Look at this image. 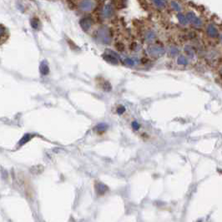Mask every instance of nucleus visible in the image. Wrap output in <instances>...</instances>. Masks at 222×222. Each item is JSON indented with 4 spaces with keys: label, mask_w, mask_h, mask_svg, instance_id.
<instances>
[{
    "label": "nucleus",
    "mask_w": 222,
    "mask_h": 222,
    "mask_svg": "<svg viewBox=\"0 0 222 222\" xmlns=\"http://www.w3.org/2000/svg\"><path fill=\"white\" fill-rule=\"evenodd\" d=\"M147 53L153 58H160L164 55L165 50L164 48L158 45H150L147 48Z\"/></svg>",
    "instance_id": "obj_1"
},
{
    "label": "nucleus",
    "mask_w": 222,
    "mask_h": 222,
    "mask_svg": "<svg viewBox=\"0 0 222 222\" xmlns=\"http://www.w3.org/2000/svg\"><path fill=\"white\" fill-rule=\"evenodd\" d=\"M98 35H99V38L101 42H103L104 44H109L110 42V34L106 28H100L98 33Z\"/></svg>",
    "instance_id": "obj_2"
},
{
    "label": "nucleus",
    "mask_w": 222,
    "mask_h": 222,
    "mask_svg": "<svg viewBox=\"0 0 222 222\" xmlns=\"http://www.w3.org/2000/svg\"><path fill=\"white\" fill-rule=\"evenodd\" d=\"M187 20L190 23V24H192L194 25V26H196V27H200L201 25H202V22H201V20L198 18L197 16L194 13L192 12H190L187 13Z\"/></svg>",
    "instance_id": "obj_3"
},
{
    "label": "nucleus",
    "mask_w": 222,
    "mask_h": 222,
    "mask_svg": "<svg viewBox=\"0 0 222 222\" xmlns=\"http://www.w3.org/2000/svg\"><path fill=\"white\" fill-rule=\"evenodd\" d=\"M79 24L81 26V28L85 30L88 31L93 25V19L89 17H85L83 18L80 21H79Z\"/></svg>",
    "instance_id": "obj_4"
},
{
    "label": "nucleus",
    "mask_w": 222,
    "mask_h": 222,
    "mask_svg": "<svg viewBox=\"0 0 222 222\" xmlns=\"http://www.w3.org/2000/svg\"><path fill=\"white\" fill-rule=\"evenodd\" d=\"M95 190H96V193L99 195V196H103L106 193V191L108 190V187L104 184L101 183V182H96L95 183Z\"/></svg>",
    "instance_id": "obj_5"
},
{
    "label": "nucleus",
    "mask_w": 222,
    "mask_h": 222,
    "mask_svg": "<svg viewBox=\"0 0 222 222\" xmlns=\"http://www.w3.org/2000/svg\"><path fill=\"white\" fill-rule=\"evenodd\" d=\"M9 36L8 29L3 26L0 25V44H3Z\"/></svg>",
    "instance_id": "obj_6"
},
{
    "label": "nucleus",
    "mask_w": 222,
    "mask_h": 222,
    "mask_svg": "<svg viewBox=\"0 0 222 222\" xmlns=\"http://www.w3.org/2000/svg\"><path fill=\"white\" fill-rule=\"evenodd\" d=\"M79 7L83 10V11H89L92 9L93 8V4L94 3L92 1H80Z\"/></svg>",
    "instance_id": "obj_7"
},
{
    "label": "nucleus",
    "mask_w": 222,
    "mask_h": 222,
    "mask_svg": "<svg viewBox=\"0 0 222 222\" xmlns=\"http://www.w3.org/2000/svg\"><path fill=\"white\" fill-rule=\"evenodd\" d=\"M206 31H207L208 35L211 38H216L218 36V34H219L217 28H216L214 25L212 24H209L207 26Z\"/></svg>",
    "instance_id": "obj_8"
},
{
    "label": "nucleus",
    "mask_w": 222,
    "mask_h": 222,
    "mask_svg": "<svg viewBox=\"0 0 222 222\" xmlns=\"http://www.w3.org/2000/svg\"><path fill=\"white\" fill-rule=\"evenodd\" d=\"M103 57H104V59L106 61L110 62V63H113V64H117L118 63V59L115 57V55H113L111 54H105L103 55Z\"/></svg>",
    "instance_id": "obj_9"
},
{
    "label": "nucleus",
    "mask_w": 222,
    "mask_h": 222,
    "mask_svg": "<svg viewBox=\"0 0 222 222\" xmlns=\"http://www.w3.org/2000/svg\"><path fill=\"white\" fill-rule=\"evenodd\" d=\"M114 13V9L111 5H105L103 9V14L105 18H110Z\"/></svg>",
    "instance_id": "obj_10"
},
{
    "label": "nucleus",
    "mask_w": 222,
    "mask_h": 222,
    "mask_svg": "<svg viewBox=\"0 0 222 222\" xmlns=\"http://www.w3.org/2000/svg\"><path fill=\"white\" fill-rule=\"evenodd\" d=\"M39 70H40V73L44 75H46V74H49L50 72V69H49V66L47 64V63L45 61L42 62L40 66H39Z\"/></svg>",
    "instance_id": "obj_11"
},
{
    "label": "nucleus",
    "mask_w": 222,
    "mask_h": 222,
    "mask_svg": "<svg viewBox=\"0 0 222 222\" xmlns=\"http://www.w3.org/2000/svg\"><path fill=\"white\" fill-rule=\"evenodd\" d=\"M155 37H156L155 33L154 31H152V30H149V31H147V32L145 33V40L148 41V42L154 41Z\"/></svg>",
    "instance_id": "obj_12"
},
{
    "label": "nucleus",
    "mask_w": 222,
    "mask_h": 222,
    "mask_svg": "<svg viewBox=\"0 0 222 222\" xmlns=\"http://www.w3.org/2000/svg\"><path fill=\"white\" fill-rule=\"evenodd\" d=\"M177 63L180 64V65H182V66H186L189 63V61L184 55H180L177 59Z\"/></svg>",
    "instance_id": "obj_13"
},
{
    "label": "nucleus",
    "mask_w": 222,
    "mask_h": 222,
    "mask_svg": "<svg viewBox=\"0 0 222 222\" xmlns=\"http://www.w3.org/2000/svg\"><path fill=\"white\" fill-rule=\"evenodd\" d=\"M107 128H108L107 124H99L98 125H96L95 130L98 133H103V132H104L107 130Z\"/></svg>",
    "instance_id": "obj_14"
},
{
    "label": "nucleus",
    "mask_w": 222,
    "mask_h": 222,
    "mask_svg": "<svg viewBox=\"0 0 222 222\" xmlns=\"http://www.w3.org/2000/svg\"><path fill=\"white\" fill-rule=\"evenodd\" d=\"M177 18H178V19L180 20V22L183 25H186L187 24H188L187 18L185 17V15H184L182 13H179L177 14Z\"/></svg>",
    "instance_id": "obj_15"
},
{
    "label": "nucleus",
    "mask_w": 222,
    "mask_h": 222,
    "mask_svg": "<svg viewBox=\"0 0 222 222\" xmlns=\"http://www.w3.org/2000/svg\"><path fill=\"white\" fill-rule=\"evenodd\" d=\"M178 54H179V50H178L177 47H175V46L170 47V49H169V54H170V56H172V57L176 56Z\"/></svg>",
    "instance_id": "obj_16"
},
{
    "label": "nucleus",
    "mask_w": 222,
    "mask_h": 222,
    "mask_svg": "<svg viewBox=\"0 0 222 222\" xmlns=\"http://www.w3.org/2000/svg\"><path fill=\"white\" fill-rule=\"evenodd\" d=\"M185 51L186 52V54H187V55H188L189 57H194V55H195V51L192 49L191 46H186L185 48Z\"/></svg>",
    "instance_id": "obj_17"
},
{
    "label": "nucleus",
    "mask_w": 222,
    "mask_h": 222,
    "mask_svg": "<svg viewBox=\"0 0 222 222\" xmlns=\"http://www.w3.org/2000/svg\"><path fill=\"white\" fill-rule=\"evenodd\" d=\"M33 136L31 135H29V134H27V135H25L21 139H20V141H19V145H24L26 142H28L29 139H31V138H32Z\"/></svg>",
    "instance_id": "obj_18"
},
{
    "label": "nucleus",
    "mask_w": 222,
    "mask_h": 222,
    "mask_svg": "<svg viewBox=\"0 0 222 222\" xmlns=\"http://www.w3.org/2000/svg\"><path fill=\"white\" fill-rule=\"evenodd\" d=\"M152 3L156 6V8H159V9H163V8H165V3H166L165 1H158V0H156V1H153Z\"/></svg>",
    "instance_id": "obj_19"
},
{
    "label": "nucleus",
    "mask_w": 222,
    "mask_h": 222,
    "mask_svg": "<svg viewBox=\"0 0 222 222\" xmlns=\"http://www.w3.org/2000/svg\"><path fill=\"white\" fill-rule=\"evenodd\" d=\"M170 4H171V6H172V8L175 10V11H177V12H179V11H180L181 10V7L178 4V3L177 2H170Z\"/></svg>",
    "instance_id": "obj_20"
},
{
    "label": "nucleus",
    "mask_w": 222,
    "mask_h": 222,
    "mask_svg": "<svg viewBox=\"0 0 222 222\" xmlns=\"http://www.w3.org/2000/svg\"><path fill=\"white\" fill-rule=\"evenodd\" d=\"M31 25L34 28H38L39 26V21L37 18H32L31 19Z\"/></svg>",
    "instance_id": "obj_21"
},
{
    "label": "nucleus",
    "mask_w": 222,
    "mask_h": 222,
    "mask_svg": "<svg viewBox=\"0 0 222 222\" xmlns=\"http://www.w3.org/2000/svg\"><path fill=\"white\" fill-rule=\"evenodd\" d=\"M124 62L125 64H127V65H129V66H133V65L135 64V62L133 61L132 59H125Z\"/></svg>",
    "instance_id": "obj_22"
},
{
    "label": "nucleus",
    "mask_w": 222,
    "mask_h": 222,
    "mask_svg": "<svg viewBox=\"0 0 222 222\" xmlns=\"http://www.w3.org/2000/svg\"><path fill=\"white\" fill-rule=\"evenodd\" d=\"M132 125H133V128L135 129V130H138L139 128V124L137 123V122H133V124H132Z\"/></svg>",
    "instance_id": "obj_23"
},
{
    "label": "nucleus",
    "mask_w": 222,
    "mask_h": 222,
    "mask_svg": "<svg viewBox=\"0 0 222 222\" xmlns=\"http://www.w3.org/2000/svg\"><path fill=\"white\" fill-rule=\"evenodd\" d=\"M124 111V108L123 106H120V108L118 109V110H117V112H118L119 114H122Z\"/></svg>",
    "instance_id": "obj_24"
},
{
    "label": "nucleus",
    "mask_w": 222,
    "mask_h": 222,
    "mask_svg": "<svg viewBox=\"0 0 222 222\" xmlns=\"http://www.w3.org/2000/svg\"><path fill=\"white\" fill-rule=\"evenodd\" d=\"M221 44H222V35L221 36Z\"/></svg>",
    "instance_id": "obj_25"
},
{
    "label": "nucleus",
    "mask_w": 222,
    "mask_h": 222,
    "mask_svg": "<svg viewBox=\"0 0 222 222\" xmlns=\"http://www.w3.org/2000/svg\"><path fill=\"white\" fill-rule=\"evenodd\" d=\"M221 75H222V68H221Z\"/></svg>",
    "instance_id": "obj_26"
}]
</instances>
